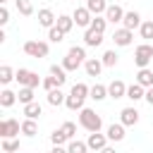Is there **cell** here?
<instances>
[{"label":"cell","instance_id":"obj_2","mask_svg":"<svg viewBox=\"0 0 153 153\" xmlns=\"http://www.w3.org/2000/svg\"><path fill=\"white\" fill-rule=\"evenodd\" d=\"M81 62H86V50H84L81 45H72V48L67 50L65 60H62V67H65L67 72H76Z\"/></svg>","mask_w":153,"mask_h":153},{"label":"cell","instance_id":"obj_4","mask_svg":"<svg viewBox=\"0 0 153 153\" xmlns=\"http://www.w3.org/2000/svg\"><path fill=\"white\" fill-rule=\"evenodd\" d=\"M24 53L29 57H36V60L48 57V43L45 41H26L24 43Z\"/></svg>","mask_w":153,"mask_h":153},{"label":"cell","instance_id":"obj_22","mask_svg":"<svg viewBox=\"0 0 153 153\" xmlns=\"http://www.w3.org/2000/svg\"><path fill=\"white\" fill-rule=\"evenodd\" d=\"M55 24H57V26H60L65 33H69V31L74 29V24H76V22H74V17H69V14H60Z\"/></svg>","mask_w":153,"mask_h":153},{"label":"cell","instance_id":"obj_13","mask_svg":"<svg viewBox=\"0 0 153 153\" xmlns=\"http://www.w3.org/2000/svg\"><path fill=\"white\" fill-rule=\"evenodd\" d=\"M55 22H57V17L53 14V10H48V7L38 10V24H41V26L50 29V26H55Z\"/></svg>","mask_w":153,"mask_h":153},{"label":"cell","instance_id":"obj_41","mask_svg":"<svg viewBox=\"0 0 153 153\" xmlns=\"http://www.w3.org/2000/svg\"><path fill=\"white\" fill-rule=\"evenodd\" d=\"M62 131H65V134L72 139V136L76 134V124H74V122H65V124H62Z\"/></svg>","mask_w":153,"mask_h":153},{"label":"cell","instance_id":"obj_33","mask_svg":"<svg viewBox=\"0 0 153 153\" xmlns=\"http://www.w3.org/2000/svg\"><path fill=\"white\" fill-rule=\"evenodd\" d=\"M67 151H69V153H86V151H88V143H84V141H76V139H74V141H69V143H67Z\"/></svg>","mask_w":153,"mask_h":153},{"label":"cell","instance_id":"obj_40","mask_svg":"<svg viewBox=\"0 0 153 153\" xmlns=\"http://www.w3.org/2000/svg\"><path fill=\"white\" fill-rule=\"evenodd\" d=\"M41 86H43L45 91H53V88H57L60 84H57V79H55V76L50 74V76H45V79H43V84H41Z\"/></svg>","mask_w":153,"mask_h":153},{"label":"cell","instance_id":"obj_12","mask_svg":"<svg viewBox=\"0 0 153 153\" xmlns=\"http://www.w3.org/2000/svg\"><path fill=\"white\" fill-rule=\"evenodd\" d=\"M108 96L110 98H127V86H124V81H120V79H115L110 86H108Z\"/></svg>","mask_w":153,"mask_h":153},{"label":"cell","instance_id":"obj_38","mask_svg":"<svg viewBox=\"0 0 153 153\" xmlns=\"http://www.w3.org/2000/svg\"><path fill=\"white\" fill-rule=\"evenodd\" d=\"M69 93H74V96H81V98H88V93H91V88H88L86 84H74Z\"/></svg>","mask_w":153,"mask_h":153},{"label":"cell","instance_id":"obj_14","mask_svg":"<svg viewBox=\"0 0 153 153\" xmlns=\"http://www.w3.org/2000/svg\"><path fill=\"white\" fill-rule=\"evenodd\" d=\"M84 43H86V45H91V48H96V45H100V43H103V33H100V31H96L93 26H88V29H86V33H84Z\"/></svg>","mask_w":153,"mask_h":153},{"label":"cell","instance_id":"obj_19","mask_svg":"<svg viewBox=\"0 0 153 153\" xmlns=\"http://www.w3.org/2000/svg\"><path fill=\"white\" fill-rule=\"evenodd\" d=\"M41 112H43L41 103H36V100H31V103H24V115H26V117H31V120H38V117H41Z\"/></svg>","mask_w":153,"mask_h":153},{"label":"cell","instance_id":"obj_43","mask_svg":"<svg viewBox=\"0 0 153 153\" xmlns=\"http://www.w3.org/2000/svg\"><path fill=\"white\" fill-rule=\"evenodd\" d=\"M146 103L153 105V86H148V91H146Z\"/></svg>","mask_w":153,"mask_h":153},{"label":"cell","instance_id":"obj_3","mask_svg":"<svg viewBox=\"0 0 153 153\" xmlns=\"http://www.w3.org/2000/svg\"><path fill=\"white\" fill-rule=\"evenodd\" d=\"M151 60H153V45L151 43L136 45V50H134V65L136 67H148Z\"/></svg>","mask_w":153,"mask_h":153},{"label":"cell","instance_id":"obj_44","mask_svg":"<svg viewBox=\"0 0 153 153\" xmlns=\"http://www.w3.org/2000/svg\"><path fill=\"white\" fill-rule=\"evenodd\" d=\"M5 2H7V0H0V5H5Z\"/></svg>","mask_w":153,"mask_h":153},{"label":"cell","instance_id":"obj_39","mask_svg":"<svg viewBox=\"0 0 153 153\" xmlns=\"http://www.w3.org/2000/svg\"><path fill=\"white\" fill-rule=\"evenodd\" d=\"M139 29H141V38H146V41L153 38V19H151V22H141Z\"/></svg>","mask_w":153,"mask_h":153},{"label":"cell","instance_id":"obj_20","mask_svg":"<svg viewBox=\"0 0 153 153\" xmlns=\"http://www.w3.org/2000/svg\"><path fill=\"white\" fill-rule=\"evenodd\" d=\"M108 139L115 141V143L122 141V139H124V124H122V122H120V124H110V127H108Z\"/></svg>","mask_w":153,"mask_h":153},{"label":"cell","instance_id":"obj_1","mask_svg":"<svg viewBox=\"0 0 153 153\" xmlns=\"http://www.w3.org/2000/svg\"><path fill=\"white\" fill-rule=\"evenodd\" d=\"M79 124H81L86 131H100V129H103L100 115H98L96 110H91V108H81V110H79Z\"/></svg>","mask_w":153,"mask_h":153},{"label":"cell","instance_id":"obj_32","mask_svg":"<svg viewBox=\"0 0 153 153\" xmlns=\"http://www.w3.org/2000/svg\"><path fill=\"white\" fill-rule=\"evenodd\" d=\"M67 139H69V136L62 131V127H60V129H55V131L50 134V141H53V146H65V141H67Z\"/></svg>","mask_w":153,"mask_h":153},{"label":"cell","instance_id":"obj_6","mask_svg":"<svg viewBox=\"0 0 153 153\" xmlns=\"http://www.w3.org/2000/svg\"><path fill=\"white\" fill-rule=\"evenodd\" d=\"M112 41H115V45L127 48V45H131V41H134V31L127 29V26H122V29H117V31L112 33Z\"/></svg>","mask_w":153,"mask_h":153},{"label":"cell","instance_id":"obj_5","mask_svg":"<svg viewBox=\"0 0 153 153\" xmlns=\"http://www.w3.org/2000/svg\"><path fill=\"white\" fill-rule=\"evenodd\" d=\"M14 79L19 81V86H33V88H36V86H41V84H43V81L38 79V74H36V72L24 69V67H19V69H17Z\"/></svg>","mask_w":153,"mask_h":153},{"label":"cell","instance_id":"obj_37","mask_svg":"<svg viewBox=\"0 0 153 153\" xmlns=\"http://www.w3.org/2000/svg\"><path fill=\"white\" fill-rule=\"evenodd\" d=\"M103 65L105 67H115L117 65V53L115 50H105L103 53Z\"/></svg>","mask_w":153,"mask_h":153},{"label":"cell","instance_id":"obj_31","mask_svg":"<svg viewBox=\"0 0 153 153\" xmlns=\"http://www.w3.org/2000/svg\"><path fill=\"white\" fill-rule=\"evenodd\" d=\"M17 96H19V103H31L33 100V86H22Z\"/></svg>","mask_w":153,"mask_h":153},{"label":"cell","instance_id":"obj_26","mask_svg":"<svg viewBox=\"0 0 153 153\" xmlns=\"http://www.w3.org/2000/svg\"><path fill=\"white\" fill-rule=\"evenodd\" d=\"M36 131H38V124H36V120L26 117V120L22 122V134H24V136H36Z\"/></svg>","mask_w":153,"mask_h":153},{"label":"cell","instance_id":"obj_10","mask_svg":"<svg viewBox=\"0 0 153 153\" xmlns=\"http://www.w3.org/2000/svg\"><path fill=\"white\" fill-rule=\"evenodd\" d=\"M120 122H122L124 127H134V124L139 122V110H136V108H122Z\"/></svg>","mask_w":153,"mask_h":153},{"label":"cell","instance_id":"obj_15","mask_svg":"<svg viewBox=\"0 0 153 153\" xmlns=\"http://www.w3.org/2000/svg\"><path fill=\"white\" fill-rule=\"evenodd\" d=\"M103 60H96V57H88L86 62H84V69H86V74L88 76H98L100 72H103Z\"/></svg>","mask_w":153,"mask_h":153},{"label":"cell","instance_id":"obj_29","mask_svg":"<svg viewBox=\"0 0 153 153\" xmlns=\"http://www.w3.org/2000/svg\"><path fill=\"white\" fill-rule=\"evenodd\" d=\"M14 5H17V12L24 14V17H31V14H33V5H31V0H14Z\"/></svg>","mask_w":153,"mask_h":153},{"label":"cell","instance_id":"obj_16","mask_svg":"<svg viewBox=\"0 0 153 153\" xmlns=\"http://www.w3.org/2000/svg\"><path fill=\"white\" fill-rule=\"evenodd\" d=\"M127 98L129 100H141V98H146V86H141L139 81H134L131 86H127Z\"/></svg>","mask_w":153,"mask_h":153},{"label":"cell","instance_id":"obj_25","mask_svg":"<svg viewBox=\"0 0 153 153\" xmlns=\"http://www.w3.org/2000/svg\"><path fill=\"white\" fill-rule=\"evenodd\" d=\"M17 98H19V96H17L14 91L5 88V91L0 93V105H2V108H10V105H14V103H17Z\"/></svg>","mask_w":153,"mask_h":153},{"label":"cell","instance_id":"obj_9","mask_svg":"<svg viewBox=\"0 0 153 153\" xmlns=\"http://www.w3.org/2000/svg\"><path fill=\"white\" fill-rule=\"evenodd\" d=\"M72 17H74L76 26H84V29H88V26H91V22H93V14H91V10H88V7H76Z\"/></svg>","mask_w":153,"mask_h":153},{"label":"cell","instance_id":"obj_27","mask_svg":"<svg viewBox=\"0 0 153 153\" xmlns=\"http://www.w3.org/2000/svg\"><path fill=\"white\" fill-rule=\"evenodd\" d=\"M50 74L57 79V84H60V86L67 81V69H65L62 65H50Z\"/></svg>","mask_w":153,"mask_h":153},{"label":"cell","instance_id":"obj_42","mask_svg":"<svg viewBox=\"0 0 153 153\" xmlns=\"http://www.w3.org/2000/svg\"><path fill=\"white\" fill-rule=\"evenodd\" d=\"M7 22H10V10L2 5V7H0V26H5Z\"/></svg>","mask_w":153,"mask_h":153},{"label":"cell","instance_id":"obj_23","mask_svg":"<svg viewBox=\"0 0 153 153\" xmlns=\"http://www.w3.org/2000/svg\"><path fill=\"white\" fill-rule=\"evenodd\" d=\"M88 98H93V100H105V98H108V86H103V84H93Z\"/></svg>","mask_w":153,"mask_h":153},{"label":"cell","instance_id":"obj_18","mask_svg":"<svg viewBox=\"0 0 153 153\" xmlns=\"http://www.w3.org/2000/svg\"><path fill=\"white\" fill-rule=\"evenodd\" d=\"M136 81L141 84V86H153V69H148V67H139V72H136Z\"/></svg>","mask_w":153,"mask_h":153},{"label":"cell","instance_id":"obj_21","mask_svg":"<svg viewBox=\"0 0 153 153\" xmlns=\"http://www.w3.org/2000/svg\"><path fill=\"white\" fill-rule=\"evenodd\" d=\"M65 100H67V96H65V93L60 91V86H57V88H53V91H48V103H50L53 108H57V105H62Z\"/></svg>","mask_w":153,"mask_h":153},{"label":"cell","instance_id":"obj_34","mask_svg":"<svg viewBox=\"0 0 153 153\" xmlns=\"http://www.w3.org/2000/svg\"><path fill=\"white\" fill-rule=\"evenodd\" d=\"M110 22L105 19V17H100V14H93V22H91V26L96 29V31H100V33H105V26H108Z\"/></svg>","mask_w":153,"mask_h":153},{"label":"cell","instance_id":"obj_17","mask_svg":"<svg viewBox=\"0 0 153 153\" xmlns=\"http://www.w3.org/2000/svg\"><path fill=\"white\" fill-rule=\"evenodd\" d=\"M122 26H127V29H136V26H141V14L139 12H124V19H122Z\"/></svg>","mask_w":153,"mask_h":153},{"label":"cell","instance_id":"obj_7","mask_svg":"<svg viewBox=\"0 0 153 153\" xmlns=\"http://www.w3.org/2000/svg\"><path fill=\"white\" fill-rule=\"evenodd\" d=\"M22 131V124L17 122V120H2L0 122V139H7V136H17Z\"/></svg>","mask_w":153,"mask_h":153},{"label":"cell","instance_id":"obj_24","mask_svg":"<svg viewBox=\"0 0 153 153\" xmlns=\"http://www.w3.org/2000/svg\"><path fill=\"white\" fill-rule=\"evenodd\" d=\"M86 7L91 10V14H105L108 2L105 0H86Z\"/></svg>","mask_w":153,"mask_h":153},{"label":"cell","instance_id":"obj_30","mask_svg":"<svg viewBox=\"0 0 153 153\" xmlns=\"http://www.w3.org/2000/svg\"><path fill=\"white\" fill-rule=\"evenodd\" d=\"M14 74H17V72H12L10 65H2V67H0V84H10V81L14 79Z\"/></svg>","mask_w":153,"mask_h":153},{"label":"cell","instance_id":"obj_8","mask_svg":"<svg viewBox=\"0 0 153 153\" xmlns=\"http://www.w3.org/2000/svg\"><path fill=\"white\" fill-rule=\"evenodd\" d=\"M108 134H100V131H91L88 134V139H86V143H88V148L91 151H103L105 146H108Z\"/></svg>","mask_w":153,"mask_h":153},{"label":"cell","instance_id":"obj_36","mask_svg":"<svg viewBox=\"0 0 153 153\" xmlns=\"http://www.w3.org/2000/svg\"><path fill=\"white\" fill-rule=\"evenodd\" d=\"M2 151H5V153L19 151V141H17L14 136H7V139H2Z\"/></svg>","mask_w":153,"mask_h":153},{"label":"cell","instance_id":"obj_35","mask_svg":"<svg viewBox=\"0 0 153 153\" xmlns=\"http://www.w3.org/2000/svg\"><path fill=\"white\" fill-rule=\"evenodd\" d=\"M48 38H50L53 43H60V41L65 38V31H62V29L55 24V26H50V29H48Z\"/></svg>","mask_w":153,"mask_h":153},{"label":"cell","instance_id":"obj_11","mask_svg":"<svg viewBox=\"0 0 153 153\" xmlns=\"http://www.w3.org/2000/svg\"><path fill=\"white\" fill-rule=\"evenodd\" d=\"M105 19H108L110 24H120V22L124 19V10H122L120 5H108V10H105Z\"/></svg>","mask_w":153,"mask_h":153},{"label":"cell","instance_id":"obj_28","mask_svg":"<svg viewBox=\"0 0 153 153\" xmlns=\"http://www.w3.org/2000/svg\"><path fill=\"white\" fill-rule=\"evenodd\" d=\"M84 100H86V98L69 93V96H67V100H65V105H67L69 110H81V108H84Z\"/></svg>","mask_w":153,"mask_h":153}]
</instances>
